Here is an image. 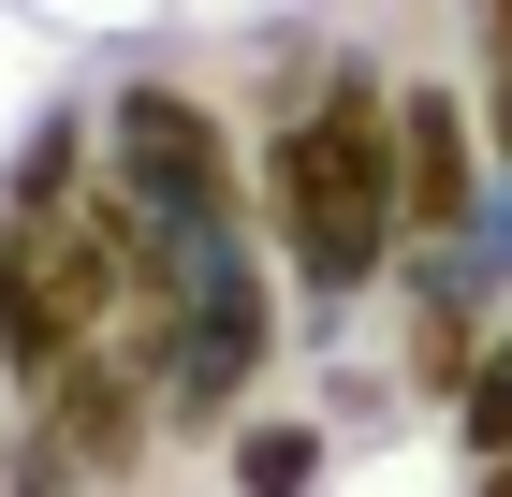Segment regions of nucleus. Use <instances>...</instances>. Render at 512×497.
I'll return each mask as SVG.
<instances>
[{
  "mask_svg": "<svg viewBox=\"0 0 512 497\" xmlns=\"http://www.w3.org/2000/svg\"><path fill=\"white\" fill-rule=\"evenodd\" d=\"M264 234H278V278L308 307H352L366 278L410 264V220H395V74L381 59H322V88L264 132Z\"/></svg>",
  "mask_w": 512,
  "mask_h": 497,
  "instance_id": "1",
  "label": "nucleus"
},
{
  "mask_svg": "<svg viewBox=\"0 0 512 497\" xmlns=\"http://www.w3.org/2000/svg\"><path fill=\"white\" fill-rule=\"evenodd\" d=\"M103 176H118L132 205H147L161 234H235L249 220V176H235V117L205 103V88H176V74H132L118 103H103Z\"/></svg>",
  "mask_w": 512,
  "mask_h": 497,
  "instance_id": "2",
  "label": "nucleus"
},
{
  "mask_svg": "<svg viewBox=\"0 0 512 497\" xmlns=\"http://www.w3.org/2000/svg\"><path fill=\"white\" fill-rule=\"evenodd\" d=\"M264 366H278V293H264V264H249V234H205L191 293H176V395H161V424H191V439L220 424V439H235Z\"/></svg>",
  "mask_w": 512,
  "mask_h": 497,
  "instance_id": "3",
  "label": "nucleus"
},
{
  "mask_svg": "<svg viewBox=\"0 0 512 497\" xmlns=\"http://www.w3.org/2000/svg\"><path fill=\"white\" fill-rule=\"evenodd\" d=\"M30 424L59 439V468H74V483H118V468L147 454V424H161V366H147L132 337H88L74 366L30 395Z\"/></svg>",
  "mask_w": 512,
  "mask_h": 497,
  "instance_id": "4",
  "label": "nucleus"
},
{
  "mask_svg": "<svg viewBox=\"0 0 512 497\" xmlns=\"http://www.w3.org/2000/svg\"><path fill=\"white\" fill-rule=\"evenodd\" d=\"M469 205H483V103L439 74H395V220H410V249L469 234Z\"/></svg>",
  "mask_w": 512,
  "mask_h": 497,
  "instance_id": "5",
  "label": "nucleus"
},
{
  "mask_svg": "<svg viewBox=\"0 0 512 497\" xmlns=\"http://www.w3.org/2000/svg\"><path fill=\"white\" fill-rule=\"evenodd\" d=\"M469 366H483V322H469V293H454V278H410V395H439V410H454V395H469Z\"/></svg>",
  "mask_w": 512,
  "mask_h": 497,
  "instance_id": "6",
  "label": "nucleus"
},
{
  "mask_svg": "<svg viewBox=\"0 0 512 497\" xmlns=\"http://www.w3.org/2000/svg\"><path fill=\"white\" fill-rule=\"evenodd\" d=\"M59 366H74V351H59V322H44V293H30V234H15V205H0V381L44 395Z\"/></svg>",
  "mask_w": 512,
  "mask_h": 497,
  "instance_id": "7",
  "label": "nucleus"
},
{
  "mask_svg": "<svg viewBox=\"0 0 512 497\" xmlns=\"http://www.w3.org/2000/svg\"><path fill=\"white\" fill-rule=\"evenodd\" d=\"M88 191V103H59L30 132V147H15V176H0V205H15V220H44V205H74Z\"/></svg>",
  "mask_w": 512,
  "mask_h": 497,
  "instance_id": "8",
  "label": "nucleus"
},
{
  "mask_svg": "<svg viewBox=\"0 0 512 497\" xmlns=\"http://www.w3.org/2000/svg\"><path fill=\"white\" fill-rule=\"evenodd\" d=\"M235 497H308L322 483V424H235Z\"/></svg>",
  "mask_w": 512,
  "mask_h": 497,
  "instance_id": "9",
  "label": "nucleus"
},
{
  "mask_svg": "<svg viewBox=\"0 0 512 497\" xmlns=\"http://www.w3.org/2000/svg\"><path fill=\"white\" fill-rule=\"evenodd\" d=\"M454 454H469V468H498V454H512V322L483 337L469 395H454Z\"/></svg>",
  "mask_w": 512,
  "mask_h": 497,
  "instance_id": "10",
  "label": "nucleus"
},
{
  "mask_svg": "<svg viewBox=\"0 0 512 497\" xmlns=\"http://www.w3.org/2000/svg\"><path fill=\"white\" fill-rule=\"evenodd\" d=\"M469 103H483V147L512 161V0H483V88Z\"/></svg>",
  "mask_w": 512,
  "mask_h": 497,
  "instance_id": "11",
  "label": "nucleus"
},
{
  "mask_svg": "<svg viewBox=\"0 0 512 497\" xmlns=\"http://www.w3.org/2000/svg\"><path fill=\"white\" fill-rule=\"evenodd\" d=\"M483 497H512V454H498V468H483Z\"/></svg>",
  "mask_w": 512,
  "mask_h": 497,
  "instance_id": "12",
  "label": "nucleus"
}]
</instances>
